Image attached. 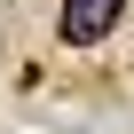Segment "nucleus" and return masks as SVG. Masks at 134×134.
Masks as SVG:
<instances>
[{
	"label": "nucleus",
	"instance_id": "obj_1",
	"mask_svg": "<svg viewBox=\"0 0 134 134\" xmlns=\"http://www.w3.org/2000/svg\"><path fill=\"white\" fill-rule=\"evenodd\" d=\"M118 16H126V0H63L55 40H63V47H95V40L118 32Z\"/></svg>",
	"mask_w": 134,
	"mask_h": 134
}]
</instances>
